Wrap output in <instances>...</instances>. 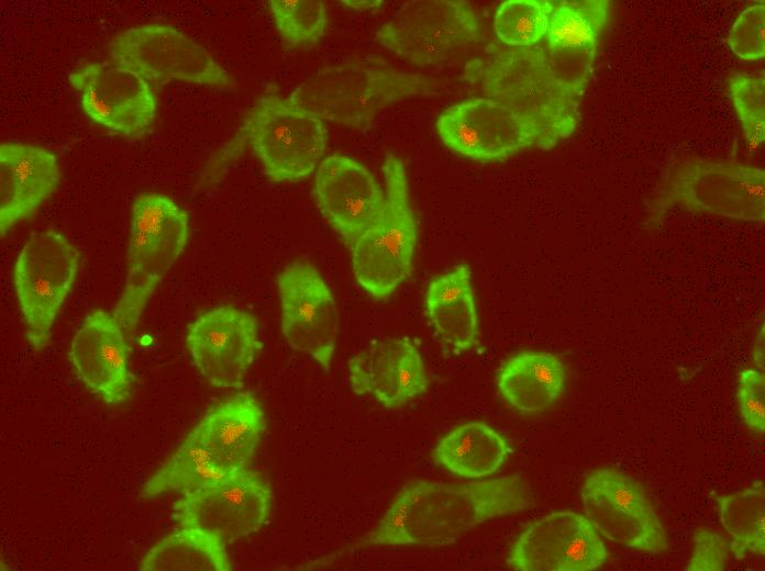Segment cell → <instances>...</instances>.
Masks as SVG:
<instances>
[{
    "mask_svg": "<svg viewBox=\"0 0 765 571\" xmlns=\"http://www.w3.org/2000/svg\"><path fill=\"white\" fill-rule=\"evenodd\" d=\"M277 283L287 343L329 371L339 334V312L329 286L314 267L303 262L286 267Z\"/></svg>",
    "mask_w": 765,
    "mask_h": 571,
    "instance_id": "15",
    "label": "cell"
},
{
    "mask_svg": "<svg viewBox=\"0 0 765 571\" xmlns=\"http://www.w3.org/2000/svg\"><path fill=\"white\" fill-rule=\"evenodd\" d=\"M694 552L685 567L687 571L724 570L728 552L722 536L708 528H699L694 537Z\"/></svg>",
    "mask_w": 765,
    "mask_h": 571,
    "instance_id": "35",
    "label": "cell"
},
{
    "mask_svg": "<svg viewBox=\"0 0 765 571\" xmlns=\"http://www.w3.org/2000/svg\"><path fill=\"white\" fill-rule=\"evenodd\" d=\"M350 382L388 408L400 407L423 394L429 379L423 359L407 337L376 342L348 360Z\"/></svg>",
    "mask_w": 765,
    "mask_h": 571,
    "instance_id": "20",
    "label": "cell"
},
{
    "mask_svg": "<svg viewBox=\"0 0 765 571\" xmlns=\"http://www.w3.org/2000/svg\"><path fill=\"white\" fill-rule=\"evenodd\" d=\"M78 249L54 229L34 233L20 250L13 282L25 336L35 351L51 340L56 315L75 282Z\"/></svg>",
    "mask_w": 765,
    "mask_h": 571,
    "instance_id": "8",
    "label": "cell"
},
{
    "mask_svg": "<svg viewBox=\"0 0 765 571\" xmlns=\"http://www.w3.org/2000/svg\"><path fill=\"white\" fill-rule=\"evenodd\" d=\"M608 15V0L557 2L546 33L547 49L596 54Z\"/></svg>",
    "mask_w": 765,
    "mask_h": 571,
    "instance_id": "28",
    "label": "cell"
},
{
    "mask_svg": "<svg viewBox=\"0 0 765 571\" xmlns=\"http://www.w3.org/2000/svg\"><path fill=\"white\" fill-rule=\"evenodd\" d=\"M497 388L513 408L536 413L564 392L566 369L552 352L526 350L508 358L497 372Z\"/></svg>",
    "mask_w": 765,
    "mask_h": 571,
    "instance_id": "24",
    "label": "cell"
},
{
    "mask_svg": "<svg viewBox=\"0 0 765 571\" xmlns=\"http://www.w3.org/2000/svg\"><path fill=\"white\" fill-rule=\"evenodd\" d=\"M276 27L287 46L313 45L325 34L328 10L317 0H270Z\"/></svg>",
    "mask_w": 765,
    "mask_h": 571,
    "instance_id": "31",
    "label": "cell"
},
{
    "mask_svg": "<svg viewBox=\"0 0 765 571\" xmlns=\"http://www.w3.org/2000/svg\"><path fill=\"white\" fill-rule=\"evenodd\" d=\"M188 235V215L169 197L146 192L135 198L125 284L112 312L130 340L147 302L184 251Z\"/></svg>",
    "mask_w": 765,
    "mask_h": 571,
    "instance_id": "5",
    "label": "cell"
},
{
    "mask_svg": "<svg viewBox=\"0 0 765 571\" xmlns=\"http://www.w3.org/2000/svg\"><path fill=\"white\" fill-rule=\"evenodd\" d=\"M765 347V339H764V324H762V327L756 335L755 343H754V348H753V359L754 363L764 372V348Z\"/></svg>",
    "mask_w": 765,
    "mask_h": 571,
    "instance_id": "36",
    "label": "cell"
},
{
    "mask_svg": "<svg viewBox=\"0 0 765 571\" xmlns=\"http://www.w3.org/2000/svg\"><path fill=\"white\" fill-rule=\"evenodd\" d=\"M554 4L546 0H508L496 11L494 27L508 47H533L546 36Z\"/></svg>",
    "mask_w": 765,
    "mask_h": 571,
    "instance_id": "30",
    "label": "cell"
},
{
    "mask_svg": "<svg viewBox=\"0 0 765 571\" xmlns=\"http://www.w3.org/2000/svg\"><path fill=\"white\" fill-rule=\"evenodd\" d=\"M342 3H345L355 10H369L380 7L382 1H342Z\"/></svg>",
    "mask_w": 765,
    "mask_h": 571,
    "instance_id": "37",
    "label": "cell"
},
{
    "mask_svg": "<svg viewBox=\"0 0 765 571\" xmlns=\"http://www.w3.org/2000/svg\"><path fill=\"white\" fill-rule=\"evenodd\" d=\"M530 505V490L518 474L464 483L412 480L398 492L378 524L344 550L446 546L487 520Z\"/></svg>",
    "mask_w": 765,
    "mask_h": 571,
    "instance_id": "1",
    "label": "cell"
},
{
    "mask_svg": "<svg viewBox=\"0 0 765 571\" xmlns=\"http://www.w3.org/2000/svg\"><path fill=\"white\" fill-rule=\"evenodd\" d=\"M232 472L189 433L144 483L140 496L151 499L169 492L195 491L219 482Z\"/></svg>",
    "mask_w": 765,
    "mask_h": 571,
    "instance_id": "27",
    "label": "cell"
},
{
    "mask_svg": "<svg viewBox=\"0 0 765 571\" xmlns=\"http://www.w3.org/2000/svg\"><path fill=\"white\" fill-rule=\"evenodd\" d=\"M718 516L731 537L730 550L736 559L765 552V492L763 482L743 491L716 495Z\"/></svg>",
    "mask_w": 765,
    "mask_h": 571,
    "instance_id": "29",
    "label": "cell"
},
{
    "mask_svg": "<svg viewBox=\"0 0 765 571\" xmlns=\"http://www.w3.org/2000/svg\"><path fill=\"white\" fill-rule=\"evenodd\" d=\"M580 497L586 517L606 539L651 553L667 549L661 519L633 477L598 468L585 478Z\"/></svg>",
    "mask_w": 765,
    "mask_h": 571,
    "instance_id": "11",
    "label": "cell"
},
{
    "mask_svg": "<svg viewBox=\"0 0 765 571\" xmlns=\"http://www.w3.org/2000/svg\"><path fill=\"white\" fill-rule=\"evenodd\" d=\"M730 94L741 121L750 152L765 139V77L736 72L729 80Z\"/></svg>",
    "mask_w": 765,
    "mask_h": 571,
    "instance_id": "32",
    "label": "cell"
},
{
    "mask_svg": "<svg viewBox=\"0 0 765 571\" xmlns=\"http://www.w3.org/2000/svg\"><path fill=\"white\" fill-rule=\"evenodd\" d=\"M376 41L417 67L444 64L481 38L476 11L462 0L404 3L375 33Z\"/></svg>",
    "mask_w": 765,
    "mask_h": 571,
    "instance_id": "9",
    "label": "cell"
},
{
    "mask_svg": "<svg viewBox=\"0 0 765 571\" xmlns=\"http://www.w3.org/2000/svg\"><path fill=\"white\" fill-rule=\"evenodd\" d=\"M270 504L266 480L245 468L219 482L181 493L174 504V518L179 527L202 528L228 545L259 530Z\"/></svg>",
    "mask_w": 765,
    "mask_h": 571,
    "instance_id": "12",
    "label": "cell"
},
{
    "mask_svg": "<svg viewBox=\"0 0 765 571\" xmlns=\"http://www.w3.org/2000/svg\"><path fill=\"white\" fill-rule=\"evenodd\" d=\"M461 79L526 120L545 149L569 137L580 123L586 89L563 78L542 47L491 45L465 65Z\"/></svg>",
    "mask_w": 765,
    "mask_h": 571,
    "instance_id": "2",
    "label": "cell"
},
{
    "mask_svg": "<svg viewBox=\"0 0 765 571\" xmlns=\"http://www.w3.org/2000/svg\"><path fill=\"white\" fill-rule=\"evenodd\" d=\"M130 354L131 340L123 327L112 314L99 309L85 316L68 357L86 388L104 403L117 405L132 391Z\"/></svg>",
    "mask_w": 765,
    "mask_h": 571,
    "instance_id": "19",
    "label": "cell"
},
{
    "mask_svg": "<svg viewBox=\"0 0 765 571\" xmlns=\"http://www.w3.org/2000/svg\"><path fill=\"white\" fill-rule=\"evenodd\" d=\"M85 113L107 130L131 138L145 136L157 115V98L133 70L92 63L68 75Z\"/></svg>",
    "mask_w": 765,
    "mask_h": 571,
    "instance_id": "14",
    "label": "cell"
},
{
    "mask_svg": "<svg viewBox=\"0 0 765 571\" xmlns=\"http://www.w3.org/2000/svg\"><path fill=\"white\" fill-rule=\"evenodd\" d=\"M738 399L744 422L754 432L765 429V377L764 372L745 369L740 373Z\"/></svg>",
    "mask_w": 765,
    "mask_h": 571,
    "instance_id": "34",
    "label": "cell"
},
{
    "mask_svg": "<svg viewBox=\"0 0 765 571\" xmlns=\"http://www.w3.org/2000/svg\"><path fill=\"white\" fill-rule=\"evenodd\" d=\"M265 427L257 399L240 392L210 408L190 434L226 469L236 471L247 468Z\"/></svg>",
    "mask_w": 765,
    "mask_h": 571,
    "instance_id": "22",
    "label": "cell"
},
{
    "mask_svg": "<svg viewBox=\"0 0 765 571\" xmlns=\"http://www.w3.org/2000/svg\"><path fill=\"white\" fill-rule=\"evenodd\" d=\"M234 143L248 144L273 181H297L320 163L328 132L312 111L268 91L247 113Z\"/></svg>",
    "mask_w": 765,
    "mask_h": 571,
    "instance_id": "7",
    "label": "cell"
},
{
    "mask_svg": "<svg viewBox=\"0 0 765 571\" xmlns=\"http://www.w3.org/2000/svg\"><path fill=\"white\" fill-rule=\"evenodd\" d=\"M313 198L348 249L380 219L386 205V193L374 176L345 155H331L320 163Z\"/></svg>",
    "mask_w": 765,
    "mask_h": 571,
    "instance_id": "18",
    "label": "cell"
},
{
    "mask_svg": "<svg viewBox=\"0 0 765 571\" xmlns=\"http://www.w3.org/2000/svg\"><path fill=\"white\" fill-rule=\"evenodd\" d=\"M186 345L197 370L219 389H242L260 347L255 317L233 306L199 315L188 326Z\"/></svg>",
    "mask_w": 765,
    "mask_h": 571,
    "instance_id": "17",
    "label": "cell"
},
{
    "mask_svg": "<svg viewBox=\"0 0 765 571\" xmlns=\"http://www.w3.org/2000/svg\"><path fill=\"white\" fill-rule=\"evenodd\" d=\"M728 44L741 59L756 60L765 55L764 1L746 8L735 20Z\"/></svg>",
    "mask_w": 765,
    "mask_h": 571,
    "instance_id": "33",
    "label": "cell"
},
{
    "mask_svg": "<svg viewBox=\"0 0 765 571\" xmlns=\"http://www.w3.org/2000/svg\"><path fill=\"white\" fill-rule=\"evenodd\" d=\"M425 311L437 336L454 352H464L478 345V314L467 265H456L430 281Z\"/></svg>",
    "mask_w": 765,
    "mask_h": 571,
    "instance_id": "23",
    "label": "cell"
},
{
    "mask_svg": "<svg viewBox=\"0 0 765 571\" xmlns=\"http://www.w3.org/2000/svg\"><path fill=\"white\" fill-rule=\"evenodd\" d=\"M0 231L3 237L57 189L60 170L52 152L25 143L0 145Z\"/></svg>",
    "mask_w": 765,
    "mask_h": 571,
    "instance_id": "21",
    "label": "cell"
},
{
    "mask_svg": "<svg viewBox=\"0 0 765 571\" xmlns=\"http://www.w3.org/2000/svg\"><path fill=\"white\" fill-rule=\"evenodd\" d=\"M607 558L601 536L586 516L558 511L523 530L507 563L521 571H590L600 568Z\"/></svg>",
    "mask_w": 765,
    "mask_h": 571,
    "instance_id": "16",
    "label": "cell"
},
{
    "mask_svg": "<svg viewBox=\"0 0 765 571\" xmlns=\"http://www.w3.org/2000/svg\"><path fill=\"white\" fill-rule=\"evenodd\" d=\"M437 80L385 61L352 58L328 66L300 83L289 98L322 120L367 131L396 102L437 94Z\"/></svg>",
    "mask_w": 765,
    "mask_h": 571,
    "instance_id": "3",
    "label": "cell"
},
{
    "mask_svg": "<svg viewBox=\"0 0 765 571\" xmlns=\"http://www.w3.org/2000/svg\"><path fill=\"white\" fill-rule=\"evenodd\" d=\"M386 205L380 219L350 248L357 283L374 299H387L412 270L418 225L403 163L389 154L382 163Z\"/></svg>",
    "mask_w": 765,
    "mask_h": 571,
    "instance_id": "6",
    "label": "cell"
},
{
    "mask_svg": "<svg viewBox=\"0 0 765 571\" xmlns=\"http://www.w3.org/2000/svg\"><path fill=\"white\" fill-rule=\"evenodd\" d=\"M674 208L764 224L765 172L735 160L681 158L665 169L647 225H659Z\"/></svg>",
    "mask_w": 765,
    "mask_h": 571,
    "instance_id": "4",
    "label": "cell"
},
{
    "mask_svg": "<svg viewBox=\"0 0 765 571\" xmlns=\"http://www.w3.org/2000/svg\"><path fill=\"white\" fill-rule=\"evenodd\" d=\"M111 59L146 80L230 89L229 72L200 44L166 24H142L119 33L109 46Z\"/></svg>",
    "mask_w": 765,
    "mask_h": 571,
    "instance_id": "10",
    "label": "cell"
},
{
    "mask_svg": "<svg viewBox=\"0 0 765 571\" xmlns=\"http://www.w3.org/2000/svg\"><path fill=\"white\" fill-rule=\"evenodd\" d=\"M507 440L483 422H469L440 437L435 462L461 478L480 479L495 473L507 460Z\"/></svg>",
    "mask_w": 765,
    "mask_h": 571,
    "instance_id": "25",
    "label": "cell"
},
{
    "mask_svg": "<svg viewBox=\"0 0 765 571\" xmlns=\"http://www.w3.org/2000/svg\"><path fill=\"white\" fill-rule=\"evenodd\" d=\"M218 536L181 526L157 541L142 558V571H230L232 562Z\"/></svg>",
    "mask_w": 765,
    "mask_h": 571,
    "instance_id": "26",
    "label": "cell"
},
{
    "mask_svg": "<svg viewBox=\"0 0 765 571\" xmlns=\"http://www.w3.org/2000/svg\"><path fill=\"white\" fill-rule=\"evenodd\" d=\"M436 131L448 148L473 160L495 161L531 147L545 149L540 134L526 120L486 97L445 109L436 120Z\"/></svg>",
    "mask_w": 765,
    "mask_h": 571,
    "instance_id": "13",
    "label": "cell"
}]
</instances>
